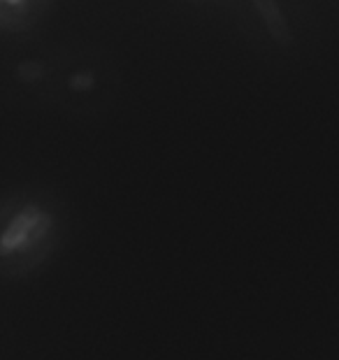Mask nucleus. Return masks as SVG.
<instances>
[{"label":"nucleus","instance_id":"obj_4","mask_svg":"<svg viewBox=\"0 0 339 360\" xmlns=\"http://www.w3.org/2000/svg\"><path fill=\"white\" fill-rule=\"evenodd\" d=\"M253 7H256L260 21L265 24L269 37L279 44V47H290L293 44V30L288 24V17L283 14L279 0H251Z\"/></svg>","mask_w":339,"mask_h":360},{"label":"nucleus","instance_id":"obj_1","mask_svg":"<svg viewBox=\"0 0 339 360\" xmlns=\"http://www.w3.org/2000/svg\"><path fill=\"white\" fill-rule=\"evenodd\" d=\"M7 82L17 98L72 117H94L117 101L119 70L98 49L53 47L17 58Z\"/></svg>","mask_w":339,"mask_h":360},{"label":"nucleus","instance_id":"obj_2","mask_svg":"<svg viewBox=\"0 0 339 360\" xmlns=\"http://www.w3.org/2000/svg\"><path fill=\"white\" fill-rule=\"evenodd\" d=\"M70 212L56 191L40 184L0 193V283L40 274L65 247Z\"/></svg>","mask_w":339,"mask_h":360},{"label":"nucleus","instance_id":"obj_3","mask_svg":"<svg viewBox=\"0 0 339 360\" xmlns=\"http://www.w3.org/2000/svg\"><path fill=\"white\" fill-rule=\"evenodd\" d=\"M51 0H0V30L24 33L30 30L49 10Z\"/></svg>","mask_w":339,"mask_h":360}]
</instances>
